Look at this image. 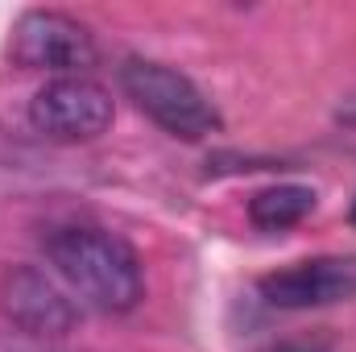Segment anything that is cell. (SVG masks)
I'll use <instances>...</instances> for the list:
<instances>
[{
    "label": "cell",
    "mask_w": 356,
    "mask_h": 352,
    "mask_svg": "<svg viewBox=\"0 0 356 352\" xmlns=\"http://www.w3.org/2000/svg\"><path fill=\"white\" fill-rule=\"evenodd\" d=\"M46 262L58 282L95 311L124 315L145 294V269L137 249L99 228V224H63L46 232Z\"/></svg>",
    "instance_id": "cell-1"
},
{
    "label": "cell",
    "mask_w": 356,
    "mask_h": 352,
    "mask_svg": "<svg viewBox=\"0 0 356 352\" xmlns=\"http://www.w3.org/2000/svg\"><path fill=\"white\" fill-rule=\"evenodd\" d=\"M120 88L124 95L178 141H203L220 133V112L216 104L195 88L182 71L154 63V58H124L120 67Z\"/></svg>",
    "instance_id": "cell-2"
},
{
    "label": "cell",
    "mask_w": 356,
    "mask_h": 352,
    "mask_svg": "<svg viewBox=\"0 0 356 352\" xmlns=\"http://www.w3.org/2000/svg\"><path fill=\"white\" fill-rule=\"evenodd\" d=\"M112 116H116L112 91L104 88V83H95L91 75L46 79L42 88L33 91V99H29V125L42 137L63 141V145L104 137L108 125H112Z\"/></svg>",
    "instance_id": "cell-3"
},
{
    "label": "cell",
    "mask_w": 356,
    "mask_h": 352,
    "mask_svg": "<svg viewBox=\"0 0 356 352\" xmlns=\"http://www.w3.org/2000/svg\"><path fill=\"white\" fill-rule=\"evenodd\" d=\"M0 307L17 328V336L46 340V344L71 336L83 319L71 290L42 265H8L0 278Z\"/></svg>",
    "instance_id": "cell-4"
},
{
    "label": "cell",
    "mask_w": 356,
    "mask_h": 352,
    "mask_svg": "<svg viewBox=\"0 0 356 352\" xmlns=\"http://www.w3.org/2000/svg\"><path fill=\"white\" fill-rule=\"evenodd\" d=\"M8 54H13L17 67L50 71L54 79L58 75H83L99 58L88 25H79L75 17L54 13V8H29V13H21L17 25H13Z\"/></svg>",
    "instance_id": "cell-5"
},
{
    "label": "cell",
    "mask_w": 356,
    "mask_h": 352,
    "mask_svg": "<svg viewBox=\"0 0 356 352\" xmlns=\"http://www.w3.org/2000/svg\"><path fill=\"white\" fill-rule=\"evenodd\" d=\"M261 298L277 311H315L356 298V257H311L261 278Z\"/></svg>",
    "instance_id": "cell-6"
},
{
    "label": "cell",
    "mask_w": 356,
    "mask_h": 352,
    "mask_svg": "<svg viewBox=\"0 0 356 352\" xmlns=\"http://www.w3.org/2000/svg\"><path fill=\"white\" fill-rule=\"evenodd\" d=\"M315 211V191L302 182H277L249 199V220L261 232H286Z\"/></svg>",
    "instance_id": "cell-7"
},
{
    "label": "cell",
    "mask_w": 356,
    "mask_h": 352,
    "mask_svg": "<svg viewBox=\"0 0 356 352\" xmlns=\"http://www.w3.org/2000/svg\"><path fill=\"white\" fill-rule=\"evenodd\" d=\"M0 352H54L46 340H29V336H17V340H0Z\"/></svg>",
    "instance_id": "cell-8"
},
{
    "label": "cell",
    "mask_w": 356,
    "mask_h": 352,
    "mask_svg": "<svg viewBox=\"0 0 356 352\" xmlns=\"http://www.w3.org/2000/svg\"><path fill=\"white\" fill-rule=\"evenodd\" d=\"M269 352H315V349H307V344H273Z\"/></svg>",
    "instance_id": "cell-9"
},
{
    "label": "cell",
    "mask_w": 356,
    "mask_h": 352,
    "mask_svg": "<svg viewBox=\"0 0 356 352\" xmlns=\"http://www.w3.org/2000/svg\"><path fill=\"white\" fill-rule=\"evenodd\" d=\"M348 220H353V228H356V199H353V207H348Z\"/></svg>",
    "instance_id": "cell-10"
}]
</instances>
